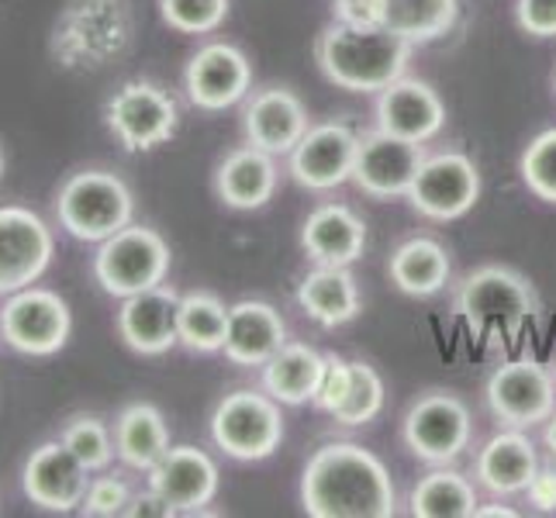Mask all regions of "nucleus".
Listing matches in <instances>:
<instances>
[{
  "label": "nucleus",
  "mask_w": 556,
  "mask_h": 518,
  "mask_svg": "<svg viewBox=\"0 0 556 518\" xmlns=\"http://www.w3.org/2000/svg\"><path fill=\"white\" fill-rule=\"evenodd\" d=\"M301 505L312 518H394L397 491L383 459L356 443H325L301 473Z\"/></svg>",
  "instance_id": "nucleus-1"
},
{
  "label": "nucleus",
  "mask_w": 556,
  "mask_h": 518,
  "mask_svg": "<svg viewBox=\"0 0 556 518\" xmlns=\"http://www.w3.org/2000/svg\"><path fill=\"white\" fill-rule=\"evenodd\" d=\"M412 42L391 28H356L332 22L318 35V66L329 84L350 93H380L401 80L412 60Z\"/></svg>",
  "instance_id": "nucleus-2"
},
{
  "label": "nucleus",
  "mask_w": 556,
  "mask_h": 518,
  "mask_svg": "<svg viewBox=\"0 0 556 518\" xmlns=\"http://www.w3.org/2000/svg\"><path fill=\"white\" fill-rule=\"evenodd\" d=\"M52 215L70 239L101 245L136 222V194L111 169H76L55 190Z\"/></svg>",
  "instance_id": "nucleus-3"
},
{
  "label": "nucleus",
  "mask_w": 556,
  "mask_h": 518,
  "mask_svg": "<svg viewBox=\"0 0 556 518\" xmlns=\"http://www.w3.org/2000/svg\"><path fill=\"white\" fill-rule=\"evenodd\" d=\"M169 242L149 225H125L93 253V280L111 298H131L160 287L169 274Z\"/></svg>",
  "instance_id": "nucleus-4"
},
{
  "label": "nucleus",
  "mask_w": 556,
  "mask_h": 518,
  "mask_svg": "<svg viewBox=\"0 0 556 518\" xmlns=\"http://www.w3.org/2000/svg\"><path fill=\"white\" fill-rule=\"evenodd\" d=\"M211 439L228 459H239V464H260L274 456L283 443L280 401L266 391L225 394L211 415Z\"/></svg>",
  "instance_id": "nucleus-5"
},
{
  "label": "nucleus",
  "mask_w": 556,
  "mask_h": 518,
  "mask_svg": "<svg viewBox=\"0 0 556 518\" xmlns=\"http://www.w3.org/2000/svg\"><path fill=\"white\" fill-rule=\"evenodd\" d=\"M73 332V312L66 298L49 287H25V291L8 294L0 304V336L14 353L31 359H49L66 350Z\"/></svg>",
  "instance_id": "nucleus-6"
},
{
  "label": "nucleus",
  "mask_w": 556,
  "mask_h": 518,
  "mask_svg": "<svg viewBox=\"0 0 556 518\" xmlns=\"http://www.w3.org/2000/svg\"><path fill=\"white\" fill-rule=\"evenodd\" d=\"M104 125L125 152H152L177 136L180 111L163 87L128 80L108 98Z\"/></svg>",
  "instance_id": "nucleus-7"
},
{
  "label": "nucleus",
  "mask_w": 556,
  "mask_h": 518,
  "mask_svg": "<svg viewBox=\"0 0 556 518\" xmlns=\"http://www.w3.org/2000/svg\"><path fill=\"white\" fill-rule=\"evenodd\" d=\"M535 291L532 283L508 270V266H481L473 270L456 294V312L477 332L491 329H519L526 318L535 315Z\"/></svg>",
  "instance_id": "nucleus-8"
},
{
  "label": "nucleus",
  "mask_w": 556,
  "mask_h": 518,
  "mask_svg": "<svg viewBox=\"0 0 556 518\" xmlns=\"http://www.w3.org/2000/svg\"><path fill=\"white\" fill-rule=\"evenodd\" d=\"M122 38L114 0H70L52 28V60L63 70H98Z\"/></svg>",
  "instance_id": "nucleus-9"
},
{
  "label": "nucleus",
  "mask_w": 556,
  "mask_h": 518,
  "mask_svg": "<svg viewBox=\"0 0 556 518\" xmlns=\"http://www.w3.org/2000/svg\"><path fill=\"white\" fill-rule=\"evenodd\" d=\"M405 446L432 467H446L470 446L473 421L467 405L450 391L421 394L401 421Z\"/></svg>",
  "instance_id": "nucleus-10"
},
{
  "label": "nucleus",
  "mask_w": 556,
  "mask_h": 518,
  "mask_svg": "<svg viewBox=\"0 0 556 518\" xmlns=\"http://www.w3.org/2000/svg\"><path fill=\"white\" fill-rule=\"evenodd\" d=\"M55 256V236L31 207H0V298L25 291L46 277Z\"/></svg>",
  "instance_id": "nucleus-11"
},
{
  "label": "nucleus",
  "mask_w": 556,
  "mask_h": 518,
  "mask_svg": "<svg viewBox=\"0 0 556 518\" xmlns=\"http://www.w3.org/2000/svg\"><path fill=\"white\" fill-rule=\"evenodd\" d=\"M408 201L421 218L429 222H456L481 201V169L464 152H439L426 156L415 173Z\"/></svg>",
  "instance_id": "nucleus-12"
},
{
  "label": "nucleus",
  "mask_w": 556,
  "mask_h": 518,
  "mask_svg": "<svg viewBox=\"0 0 556 518\" xmlns=\"http://www.w3.org/2000/svg\"><path fill=\"white\" fill-rule=\"evenodd\" d=\"M488 408L508 429H532L556 412V377L532 359L497 367L488 380Z\"/></svg>",
  "instance_id": "nucleus-13"
},
{
  "label": "nucleus",
  "mask_w": 556,
  "mask_h": 518,
  "mask_svg": "<svg viewBox=\"0 0 556 518\" xmlns=\"http://www.w3.org/2000/svg\"><path fill=\"white\" fill-rule=\"evenodd\" d=\"M249 87H253V66L232 42L201 46L184 70L187 101L207 114L236 108L239 101H245Z\"/></svg>",
  "instance_id": "nucleus-14"
},
{
  "label": "nucleus",
  "mask_w": 556,
  "mask_h": 518,
  "mask_svg": "<svg viewBox=\"0 0 556 518\" xmlns=\"http://www.w3.org/2000/svg\"><path fill=\"white\" fill-rule=\"evenodd\" d=\"M90 470L76 459L60 439L35 446L22 467V491L25 497L42 511L70 515L80 511L87 488H90Z\"/></svg>",
  "instance_id": "nucleus-15"
},
{
  "label": "nucleus",
  "mask_w": 556,
  "mask_h": 518,
  "mask_svg": "<svg viewBox=\"0 0 556 518\" xmlns=\"http://www.w3.org/2000/svg\"><path fill=\"white\" fill-rule=\"evenodd\" d=\"M426 160L421 142H408L388 136V131H370L356 146V163H353V184L367 198L391 201V198H408L415 184V173Z\"/></svg>",
  "instance_id": "nucleus-16"
},
{
  "label": "nucleus",
  "mask_w": 556,
  "mask_h": 518,
  "mask_svg": "<svg viewBox=\"0 0 556 518\" xmlns=\"http://www.w3.org/2000/svg\"><path fill=\"white\" fill-rule=\"evenodd\" d=\"M359 136L342 122H321L304 131L291 152V177L308 190H336L353 180Z\"/></svg>",
  "instance_id": "nucleus-17"
},
{
  "label": "nucleus",
  "mask_w": 556,
  "mask_h": 518,
  "mask_svg": "<svg viewBox=\"0 0 556 518\" xmlns=\"http://www.w3.org/2000/svg\"><path fill=\"white\" fill-rule=\"evenodd\" d=\"M218 464L198 446H169L166 456L146 473V484L156 491L177 515H194L218 494Z\"/></svg>",
  "instance_id": "nucleus-18"
},
{
  "label": "nucleus",
  "mask_w": 556,
  "mask_h": 518,
  "mask_svg": "<svg viewBox=\"0 0 556 518\" xmlns=\"http://www.w3.org/2000/svg\"><path fill=\"white\" fill-rule=\"evenodd\" d=\"M177 294L169 287H152V291L122 298V308L114 315L118 339L139 356H166L174 345H180L177 336Z\"/></svg>",
  "instance_id": "nucleus-19"
},
{
  "label": "nucleus",
  "mask_w": 556,
  "mask_h": 518,
  "mask_svg": "<svg viewBox=\"0 0 556 518\" xmlns=\"http://www.w3.org/2000/svg\"><path fill=\"white\" fill-rule=\"evenodd\" d=\"M308 128V111H304L298 93L287 87H266L253 93L242 111L245 142L270 152V156H291Z\"/></svg>",
  "instance_id": "nucleus-20"
},
{
  "label": "nucleus",
  "mask_w": 556,
  "mask_h": 518,
  "mask_svg": "<svg viewBox=\"0 0 556 518\" xmlns=\"http://www.w3.org/2000/svg\"><path fill=\"white\" fill-rule=\"evenodd\" d=\"M446 125V104L426 80L401 76L377 98V128L408 142H429Z\"/></svg>",
  "instance_id": "nucleus-21"
},
{
  "label": "nucleus",
  "mask_w": 556,
  "mask_h": 518,
  "mask_svg": "<svg viewBox=\"0 0 556 518\" xmlns=\"http://www.w3.org/2000/svg\"><path fill=\"white\" fill-rule=\"evenodd\" d=\"M287 345V325L280 312L266 301H239L228 308L225 359L236 367H260L270 363Z\"/></svg>",
  "instance_id": "nucleus-22"
},
{
  "label": "nucleus",
  "mask_w": 556,
  "mask_h": 518,
  "mask_svg": "<svg viewBox=\"0 0 556 518\" xmlns=\"http://www.w3.org/2000/svg\"><path fill=\"white\" fill-rule=\"evenodd\" d=\"M301 249L321 266H350L367 249V225L346 204H321L301 225Z\"/></svg>",
  "instance_id": "nucleus-23"
},
{
  "label": "nucleus",
  "mask_w": 556,
  "mask_h": 518,
  "mask_svg": "<svg viewBox=\"0 0 556 518\" xmlns=\"http://www.w3.org/2000/svg\"><path fill=\"white\" fill-rule=\"evenodd\" d=\"M215 194L232 211H260L277 194V163L256 146L232 149L215 169Z\"/></svg>",
  "instance_id": "nucleus-24"
},
{
  "label": "nucleus",
  "mask_w": 556,
  "mask_h": 518,
  "mask_svg": "<svg viewBox=\"0 0 556 518\" xmlns=\"http://www.w3.org/2000/svg\"><path fill=\"white\" fill-rule=\"evenodd\" d=\"M535 470H540V459H535V446L526 435V429H505L491 435L473 464L481 488H488L497 497L522 494Z\"/></svg>",
  "instance_id": "nucleus-25"
},
{
  "label": "nucleus",
  "mask_w": 556,
  "mask_h": 518,
  "mask_svg": "<svg viewBox=\"0 0 556 518\" xmlns=\"http://www.w3.org/2000/svg\"><path fill=\"white\" fill-rule=\"evenodd\" d=\"M169 450V426L156 405L131 401L114 418V453L125 467L149 473Z\"/></svg>",
  "instance_id": "nucleus-26"
},
{
  "label": "nucleus",
  "mask_w": 556,
  "mask_h": 518,
  "mask_svg": "<svg viewBox=\"0 0 556 518\" xmlns=\"http://www.w3.org/2000/svg\"><path fill=\"white\" fill-rule=\"evenodd\" d=\"M298 304L321 329H339V325L353 321L359 315V287L350 266L315 263V270L298 287Z\"/></svg>",
  "instance_id": "nucleus-27"
},
{
  "label": "nucleus",
  "mask_w": 556,
  "mask_h": 518,
  "mask_svg": "<svg viewBox=\"0 0 556 518\" xmlns=\"http://www.w3.org/2000/svg\"><path fill=\"white\" fill-rule=\"evenodd\" d=\"M321 374L325 356L318 350L304 342H287L270 363H263V391L280 405H308L318 394Z\"/></svg>",
  "instance_id": "nucleus-28"
},
{
  "label": "nucleus",
  "mask_w": 556,
  "mask_h": 518,
  "mask_svg": "<svg viewBox=\"0 0 556 518\" xmlns=\"http://www.w3.org/2000/svg\"><path fill=\"white\" fill-rule=\"evenodd\" d=\"M388 274H391V283L401 294L432 298L450 283L453 266H450V253H446L443 242L418 236V239H408L394 249Z\"/></svg>",
  "instance_id": "nucleus-29"
},
{
  "label": "nucleus",
  "mask_w": 556,
  "mask_h": 518,
  "mask_svg": "<svg viewBox=\"0 0 556 518\" xmlns=\"http://www.w3.org/2000/svg\"><path fill=\"white\" fill-rule=\"evenodd\" d=\"M477 505L481 502H477L473 484L456 470L426 473L408 497V511L415 518H473Z\"/></svg>",
  "instance_id": "nucleus-30"
},
{
  "label": "nucleus",
  "mask_w": 556,
  "mask_h": 518,
  "mask_svg": "<svg viewBox=\"0 0 556 518\" xmlns=\"http://www.w3.org/2000/svg\"><path fill=\"white\" fill-rule=\"evenodd\" d=\"M459 14V0H383V28L426 46L443 38Z\"/></svg>",
  "instance_id": "nucleus-31"
},
{
  "label": "nucleus",
  "mask_w": 556,
  "mask_h": 518,
  "mask_svg": "<svg viewBox=\"0 0 556 518\" xmlns=\"http://www.w3.org/2000/svg\"><path fill=\"white\" fill-rule=\"evenodd\" d=\"M177 336L190 353H222L228 336L225 301L207 291H190L177 301Z\"/></svg>",
  "instance_id": "nucleus-32"
},
{
  "label": "nucleus",
  "mask_w": 556,
  "mask_h": 518,
  "mask_svg": "<svg viewBox=\"0 0 556 518\" xmlns=\"http://www.w3.org/2000/svg\"><path fill=\"white\" fill-rule=\"evenodd\" d=\"M60 443L80 459V464L90 473H101L111 467V459L118 456L114 453V429L101 415H90V412H76L70 415L63 426H60Z\"/></svg>",
  "instance_id": "nucleus-33"
},
{
  "label": "nucleus",
  "mask_w": 556,
  "mask_h": 518,
  "mask_svg": "<svg viewBox=\"0 0 556 518\" xmlns=\"http://www.w3.org/2000/svg\"><path fill=\"white\" fill-rule=\"evenodd\" d=\"M383 408V380L370 367V363L353 359V377H350V391L342 397V405L332 412L339 426H367Z\"/></svg>",
  "instance_id": "nucleus-34"
},
{
  "label": "nucleus",
  "mask_w": 556,
  "mask_h": 518,
  "mask_svg": "<svg viewBox=\"0 0 556 518\" xmlns=\"http://www.w3.org/2000/svg\"><path fill=\"white\" fill-rule=\"evenodd\" d=\"M160 17L180 35H211L225 25L228 0H160Z\"/></svg>",
  "instance_id": "nucleus-35"
},
{
  "label": "nucleus",
  "mask_w": 556,
  "mask_h": 518,
  "mask_svg": "<svg viewBox=\"0 0 556 518\" xmlns=\"http://www.w3.org/2000/svg\"><path fill=\"white\" fill-rule=\"evenodd\" d=\"M522 180L535 198L556 204V128L540 131L522 152L519 160Z\"/></svg>",
  "instance_id": "nucleus-36"
},
{
  "label": "nucleus",
  "mask_w": 556,
  "mask_h": 518,
  "mask_svg": "<svg viewBox=\"0 0 556 518\" xmlns=\"http://www.w3.org/2000/svg\"><path fill=\"white\" fill-rule=\"evenodd\" d=\"M131 494H136V488H131L122 473L101 470V477H93L90 488H87L80 515H87V518H114V515H125L128 505H131Z\"/></svg>",
  "instance_id": "nucleus-37"
},
{
  "label": "nucleus",
  "mask_w": 556,
  "mask_h": 518,
  "mask_svg": "<svg viewBox=\"0 0 556 518\" xmlns=\"http://www.w3.org/2000/svg\"><path fill=\"white\" fill-rule=\"evenodd\" d=\"M350 377H353V359H342L336 353L325 356V374L318 383V394H315V405L321 412H336L342 405V397L350 391Z\"/></svg>",
  "instance_id": "nucleus-38"
},
{
  "label": "nucleus",
  "mask_w": 556,
  "mask_h": 518,
  "mask_svg": "<svg viewBox=\"0 0 556 518\" xmlns=\"http://www.w3.org/2000/svg\"><path fill=\"white\" fill-rule=\"evenodd\" d=\"M515 22L532 38L556 35V0H519L515 4Z\"/></svg>",
  "instance_id": "nucleus-39"
},
{
  "label": "nucleus",
  "mask_w": 556,
  "mask_h": 518,
  "mask_svg": "<svg viewBox=\"0 0 556 518\" xmlns=\"http://www.w3.org/2000/svg\"><path fill=\"white\" fill-rule=\"evenodd\" d=\"M336 22L356 28L383 25V0H336Z\"/></svg>",
  "instance_id": "nucleus-40"
},
{
  "label": "nucleus",
  "mask_w": 556,
  "mask_h": 518,
  "mask_svg": "<svg viewBox=\"0 0 556 518\" xmlns=\"http://www.w3.org/2000/svg\"><path fill=\"white\" fill-rule=\"evenodd\" d=\"M529 502L540 511H556V467H540L526 488Z\"/></svg>",
  "instance_id": "nucleus-41"
},
{
  "label": "nucleus",
  "mask_w": 556,
  "mask_h": 518,
  "mask_svg": "<svg viewBox=\"0 0 556 518\" xmlns=\"http://www.w3.org/2000/svg\"><path fill=\"white\" fill-rule=\"evenodd\" d=\"M169 515H177V511L169 508L149 484H146V491H136V494H131V505H128V511H125V518H169Z\"/></svg>",
  "instance_id": "nucleus-42"
},
{
  "label": "nucleus",
  "mask_w": 556,
  "mask_h": 518,
  "mask_svg": "<svg viewBox=\"0 0 556 518\" xmlns=\"http://www.w3.org/2000/svg\"><path fill=\"white\" fill-rule=\"evenodd\" d=\"M515 515H519V511H515V508H505V505H491V508H481V505H477V515H473V518H515Z\"/></svg>",
  "instance_id": "nucleus-43"
},
{
  "label": "nucleus",
  "mask_w": 556,
  "mask_h": 518,
  "mask_svg": "<svg viewBox=\"0 0 556 518\" xmlns=\"http://www.w3.org/2000/svg\"><path fill=\"white\" fill-rule=\"evenodd\" d=\"M543 439H546V450L556 456V412L546 418V435H543Z\"/></svg>",
  "instance_id": "nucleus-44"
},
{
  "label": "nucleus",
  "mask_w": 556,
  "mask_h": 518,
  "mask_svg": "<svg viewBox=\"0 0 556 518\" xmlns=\"http://www.w3.org/2000/svg\"><path fill=\"white\" fill-rule=\"evenodd\" d=\"M0 177H4V149H0Z\"/></svg>",
  "instance_id": "nucleus-45"
},
{
  "label": "nucleus",
  "mask_w": 556,
  "mask_h": 518,
  "mask_svg": "<svg viewBox=\"0 0 556 518\" xmlns=\"http://www.w3.org/2000/svg\"><path fill=\"white\" fill-rule=\"evenodd\" d=\"M553 87H556V80H553Z\"/></svg>",
  "instance_id": "nucleus-46"
},
{
  "label": "nucleus",
  "mask_w": 556,
  "mask_h": 518,
  "mask_svg": "<svg viewBox=\"0 0 556 518\" xmlns=\"http://www.w3.org/2000/svg\"><path fill=\"white\" fill-rule=\"evenodd\" d=\"M0 339H4V336H0Z\"/></svg>",
  "instance_id": "nucleus-47"
}]
</instances>
